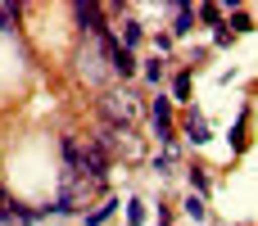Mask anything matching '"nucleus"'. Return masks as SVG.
<instances>
[{
  "label": "nucleus",
  "instance_id": "39448f33",
  "mask_svg": "<svg viewBox=\"0 0 258 226\" xmlns=\"http://www.w3.org/2000/svg\"><path fill=\"white\" fill-rule=\"evenodd\" d=\"M77 23H82V27H91L95 36H104V32H109V27H104V9H100V5H77Z\"/></svg>",
  "mask_w": 258,
  "mask_h": 226
},
{
  "label": "nucleus",
  "instance_id": "ddd939ff",
  "mask_svg": "<svg viewBox=\"0 0 258 226\" xmlns=\"http://www.w3.org/2000/svg\"><path fill=\"white\" fill-rule=\"evenodd\" d=\"M190 190H195V195H204V190H209V172H204V168H195V172H190Z\"/></svg>",
  "mask_w": 258,
  "mask_h": 226
},
{
  "label": "nucleus",
  "instance_id": "20e7f679",
  "mask_svg": "<svg viewBox=\"0 0 258 226\" xmlns=\"http://www.w3.org/2000/svg\"><path fill=\"white\" fill-rule=\"evenodd\" d=\"M150 118H154V136H159V145H163V149H172V104H168V100H159V104L150 109Z\"/></svg>",
  "mask_w": 258,
  "mask_h": 226
},
{
  "label": "nucleus",
  "instance_id": "f8f14e48",
  "mask_svg": "<svg viewBox=\"0 0 258 226\" xmlns=\"http://www.w3.org/2000/svg\"><path fill=\"white\" fill-rule=\"evenodd\" d=\"M172 32H177V36H186V32H190V9H186V5L177 9V23H172Z\"/></svg>",
  "mask_w": 258,
  "mask_h": 226
},
{
  "label": "nucleus",
  "instance_id": "a211bd4d",
  "mask_svg": "<svg viewBox=\"0 0 258 226\" xmlns=\"http://www.w3.org/2000/svg\"><path fill=\"white\" fill-rule=\"evenodd\" d=\"M5 208H9V195H5V186H0V217H5Z\"/></svg>",
  "mask_w": 258,
  "mask_h": 226
},
{
  "label": "nucleus",
  "instance_id": "0eeeda50",
  "mask_svg": "<svg viewBox=\"0 0 258 226\" xmlns=\"http://www.w3.org/2000/svg\"><path fill=\"white\" fill-rule=\"evenodd\" d=\"M186 140H195V145L213 140V136H209V122H204L200 113H190V118H186Z\"/></svg>",
  "mask_w": 258,
  "mask_h": 226
},
{
  "label": "nucleus",
  "instance_id": "423d86ee",
  "mask_svg": "<svg viewBox=\"0 0 258 226\" xmlns=\"http://www.w3.org/2000/svg\"><path fill=\"white\" fill-rule=\"evenodd\" d=\"M36 217H41V213H32L27 204H14V199H9V208H5V217H0V222H18V226H32Z\"/></svg>",
  "mask_w": 258,
  "mask_h": 226
},
{
  "label": "nucleus",
  "instance_id": "9d476101",
  "mask_svg": "<svg viewBox=\"0 0 258 226\" xmlns=\"http://www.w3.org/2000/svg\"><path fill=\"white\" fill-rule=\"evenodd\" d=\"M181 208H186V217H190V222H204V199H200V195H190Z\"/></svg>",
  "mask_w": 258,
  "mask_h": 226
},
{
  "label": "nucleus",
  "instance_id": "4468645a",
  "mask_svg": "<svg viewBox=\"0 0 258 226\" xmlns=\"http://www.w3.org/2000/svg\"><path fill=\"white\" fill-rule=\"evenodd\" d=\"M127 222H132V226L145 222V204H141V199H132V204H127Z\"/></svg>",
  "mask_w": 258,
  "mask_h": 226
},
{
  "label": "nucleus",
  "instance_id": "9b49d317",
  "mask_svg": "<svg viewBox=\"0 0 258 226\" xmlns=\"http://www.w3.org/2000/svg\"><path fill=\"white\" fill-rule=\"evenodd\" d=\"M113 208H118V199H104V204H100L95 213H86V222H91V226H100L104 217H109V213H113Z\"/></svg>",
  "mask_w": 258,
  "mask_h": 226
},
{
  "label": "nucleus",
  "instance_id": "f03ea898",
  "mask_svg": "<svg viewBox=\"0 0 258 226\" xmlns=\"http://www.w3.org/2000/svg\"><path fill=\"white\" fill-rule=\"evenodd\" d=\"M104 118H109L113 127H136V122H141V95H132V91H109V95H104Z\"/></svg>",
  "mask_w": 258,
  "mask_h": 226
},
{
  "label": "nucleus",
  "instance_id": "dca6fc26",
  "mask_svg": "<svg viewBox=\"0 0 258 226\" xmlns=\"http://www.w3.org/2000/svg\"><path fill=\"white\" fill-rule=\"evenodd\" d=\"M200 18H204V23H218V18H222V5H204Z\"/></svg>",
  "mask_w": 258,
  "mask_h": 226
},
{
  "label": "nucleus",
  "instance_id": "2eb2a0df",
  "mask_svg": "<svg viewBox=\"0 0 258 226\" xmlns=\"http://www.w3.org/2000/svg\"><path fill=\"white\" fill-rule=\"evenodd\" d=\"M14 18H18V9H14V5H0V32H9Z\"/></svg>",
  "mask_w": 258,
  "mask_h": 226
},
{
  "label": "nucleus",
  "instance_id": "1a4fd4ad",
  "mask_svg": "<svg viewBox=\"0 0 258 226\" xmlns=\"http://www.w3.org/2000/svg\"><path fill=\"white\" fill-rule=\"evenodd\" d=\"M163 72H168V63H163V59H159V54H154V59H150V63H145V77H150V82H154V86H159V82H163Z\"/></svg>",
  "mask_w": 258,
  "mask_h": 226
},
{
  "label": "nucleus",
  "instance_id": "f3484780",
  "mask_svg": "<svg viewBox=\"0 0 258 226\" xmlns=\"http://www.w3.org/2000/svg\"><path fill=\"white\" fill-rule=\"evenodd\" d=\"M227 32H249V18H245V14H236V18H231V27H227Z\"/></svg>",
  "mask_w": 258,
  "mask_h": 226
},
{
  "label": "nucleus",
  "instance_id": "7ed1b4c3",
  "mask_svg": "<svg viewBox=\"0 0 258 226\" xmlns=\"http://www.w3.org/2000/svg\"><path fill=\"white\" fill-rule=\"evenodd\" d=\"M100 41H104V54H109V68H113L118 77H132V72H136V59H132V50H122V45H118V41H113L109 32H104Z\"/></svg>",
  "mask_w": 258,
  "mask_h": 226
},
{
  "label": "nucleus",
  "instance_id": "6e6552de",
  "mask_svg": "<svg viewBox=\"0 0 258 226\" xmlns=\"http://www.w3.org/2000/svg\"><path fill=\"white\" fill-rule=\"evenodd\" d=\"M118 36H122L118 45H122V50H132V45L141 41V23H136V18H122V23H118Z\"/></svg>",
  "mask_w": 258,
  "mask_h": 226
},
{
  "label": "nucleus",
  "instance_id": "f257e3e1",
  "mask_svg": "<svg viewBox=\"0 0 258 226\" xmlns=\"http://www.w3.org/2000/svg\"><path fill=\"white\" fill-rule=\"evenodd\" d=\"M95 145H100V149H104L109 159L118 154V159H127V163H136V159L145 154V145L136 140V131H132V127H113V122L104 127V136H100Z\"/></svg>",
  "mask_w": 258,
  "mask_h": 226
}]
</instances>
